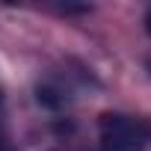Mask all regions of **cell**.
<instances>
[{
  "label": "cell",
  "instance_id": "obj_3",
  "mask_svg": "<svg viewBox=\"0 0 151 151\" xmlns=\"http://www.w3.org/2000/svg\"><path fill=\"white\" fill-rule=\"evenodd\" d=\"M0 101H3V89H0Z\"/></svg>",
  "mask_w": 151,
  "mask_h": 151
},
{
  "label": "cell",
  "instance_id": "obj_2",
  "mask_svg": "<svg viewBox=\"0 0 151 151\" xmlns=\"http://www.w3.org/2000/svg\"><path fill=\"white\" fill-rule=\"evenodd\" d=\"M145 33H148V36H151V9H148V12H145Z\"/></svg>",
  "mask_w": 151,
  "mask_h": 151
},
{
  "label": "cell",
  "instance_id": "obj_1",
  "mask_svg": "<svg viewBox=\"0 0 151 151\" xmlns=\"http://www.w3.org/2000/svg\"><path fill=\"white\" fill-rule=\"evenodd\" d=\"M98 133L104 151H142L148 142L145 124L124 113H104L98 119Z\"/></svg>",
  "mask_w": 151,
  "mask_h": 151
}]
</instances>
